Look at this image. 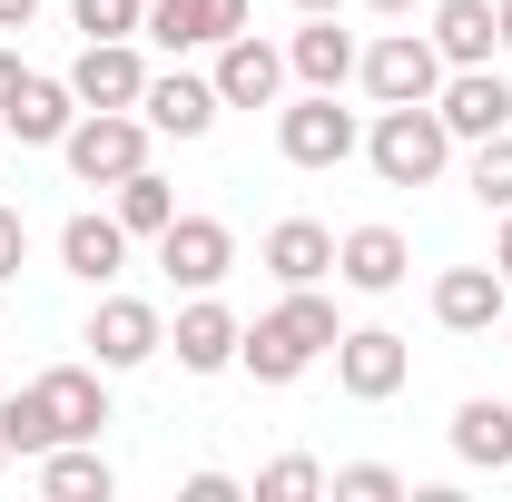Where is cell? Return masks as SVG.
I'll return each mask as SVG.
<instances>
[{
  "label": "cell",
  "instance_id": "cell-4",
  "mask_svg": "<svg viewBox=\"0 0 512 502\" xmlns=\"http://www.w3.org/2000/svg\"><path fill=\"white\" fill-rule=\"evenodd\" d=\"M355 69H365V89H375L384 109H404V99H434V89H444V50H434V40H414V30L375 40Z\"/></svg>",
  "mask_w": 512,
  "mask_h": 502
},
{
  "label": "cell",
  "instance_id": "cell-7",
  "mask_svg": "<svg viewBox=\"0 0 512 502\" xmlns=\"http://www.w3.org/2000/svg\"><path fill=\"white\" fill-rule=\"evenodd\" d=\"M158 266H168L178 286H197V296H207V286L237 266V237H227L217 217H168V237H158Z\"/></svg>",
  "mask_w": 512,
  "mask_h": 502
},
{
  "label": "cell",
  "instance_id": "cell-30",
  "mask_svg": "<svg viewBox=\"0 0 512 502\" xmlns=\"http://www.w3.org/2000/svg\"><path fill=\"white\" fill-rule=\"evenodd\" d=\"M335 493H345V502H404V473H394V463H345Z\"/></svg>",
  "mask_w": 512,
  "mask_h": 502
},
{
  "label": "cell",
  "instance_id": "cell-28",
  "mask_svg": "<svg viewBox=\"0 0 512 502\" xmlns=\"http://www.w3.org/2000/svg\"><path fill=\"white\" fill-rule=\"evenodd\" d=\"M69 10H79L89 40H128V30H148V0H69Z\"/></svg>",
  "mask_w": 512,
  "mask_h": 502
},
{
  "label": "cell",
  "instance_id": "cell-18",
  "mask_svg": "<svg viewBox=\"0 0 512 502\" xmlns=\"http://www.w3.org/2000/svg\"><path fill=\"white\" fill-rule=\"evenodd\" d=\"M404 266H414V256H404V237H394V227H355V237L335 247V276H345V286H365V296L404 286Z\"/></svg>",
  "mask_w": 512,
  "mask_h": 502
},
{
  "label": "cell",
  "instance_id": "cell-25",
  "mask_svg": "<svg viewBox=\"0 0 512 502\" xmlns=\"http://www.w3.org/2000/svg\"><path fill=\"white\" fill-rule=\"evenodd\" d=\"M286 60H296V79H316V89H335V79L355 69V40H345V30H335V10H325L316 30H296V50H286Z\"/></svg>",
  "mask_w": 512,
  "mask_h": 502
},
{
  "label": "cell",
  "instance_id": "cell-34",
  "mask_svg": "<svg viewBox=\"0 0 512 502\" xmlns=\"http://www.w3.org/2000/svg\"><path fill=\"white\" fill-rule=\"evenodd\" d=\"M493 266H503V286H512V207H503V247H493Z\"/></svg>",
  "mask_w": 512,
  "mask_h": 502
},
{
  "label": "cell",
  "instance_id": "cell-32",
  "mask_svg": "<svg viewBox=\"0 0 512 502\" xmlns=\"http://www.w3.org/2000/svg\"><path fill=\"white\" fill-rule=\"evenodd\" d=\"M30 10H40V0H0V30H30Z\"/></svg>",
  "mask_w": 512,
  "mask_h": 502
},
{
  "label": "cell",
  "instance_id": "cell-17",
  "mask_svg": "<svg viewBox=\"0 0 512 502\" xmlns=\"http://www.w3.org/2000/svg\"><path fill=\"white\" fill-rule=\"evenodd\" d=\"M237 335H247L237 315L197 296V306L178 315V335H168V345H178V365H188V375H217V365H237Z\"/></svg>",
  "mask_w": 512,
  "mask_h": 502
},
{
  "label": "cell",
  "instance_id": "cell-9",
  "mask_svg": "<svg viewBox=\"0 0 512 502\" xmlns=\"http://www.w3.org/2000/svg\"><path fill=\"white\" fill-rule=\"evenodd\" d=\"M30 394L50 404V434H60V443H99V424H109V394H99V375H79V365H50Z\"/></svg>",
  "mask_w": 512,
  "mask_h": 502
},
{
  "label": "cell",
  "instance_id": "cell-31",
  "mask_svg": "<svg viewBox=\"0 0 512 502\" xmlns=\"http://www.w3.org/2000/svg\"><path fill=\"white\" fill-rule=\"evenodd\" d=\"M20 256H30V217H20V207H0V286L20 276Z\"/></svg>",
  "mask_w": 512,
  "mask_h": 502
},
{
  "label": "cell",
  "instance_id": "cell-1",
  "mask_svg": "<svg viewBox=\"0 0 512 502\" xmlns=\"http://www.w3.org/2000/svg\"><path fill=\"white\" fill-rule=\"evenodd\" d=\"M325 345H335V306H325L316 286H296L276 315H256L247 335H237V355L256 365V384H296V375L325 355Z\"/></svg>",
  "mask_w": 512,
  "mask_h": 502
},
{
  "label": "cell",
  "instance_id": "cell-35",
  "mask_svg": "<svg viewBox=\"0 0 512 502\" xmlns=\"http://www.w3.org/2000/svg\"><path fill=\"white\" fill-rule=\"evenodd\" d=\"M296 10H306V20H325V10H345V0H296Z\"/></svg>",
  "mask_w": 512,
  "mask_h": 502
},
{
  "label": "cell",
  "instance_id": "cell-29",
  "mask_svg": "<svg viewBox=\"0 0 512 502\" xmlns=\"http://www.w3.org/2000/svg\"><path fill=\"white\" fill-rule=\"evenodd\" d=\"M256 493H266V502H306V493H325V473L306 463V453H286V463H266V473H256Z\"/></svg>",
  "mask_w": 512,
  "mask_h": 502
},
{
  "label": "cell",
  "instance_id": "cell-21",
  "mask_svg": "<svg viewBox=\"0 0 512 502\" xmlns=\"http://www.w3.org/2000/svg\"><path fill=\"white\" fill-rule=\"evenodd\" d=\"M453 453H463V463H483V473H512V404L473 394V404L453 414Z\"/></svg>",
  "mask_w": 512,
  "mask_h": 502
},
{
  "label": "cell",
  "instance_id": "cell-3",
  "mask_svg": "<svg viewBox=\"0 0 512 502\" xmlns=\"http://www.w3.org/2000/svg\"><path fill=\"white\" fill-rule=\"evenodd\" d=\"M60 148H69V178H79V188H119L128 168H148V119H128V109H89Z\"/></svg>",
  "mask_w": 512,
  "mask_h": 502
},
{
  "label": "cell",
  "instance_id": "cell-20",
  "mask_svg": "<svg viewBox=\"0 0 512 502\" xmlns=\"http://www.w3.org/2000/svg\"><path fill=\"white\" fill-rule=\"evenodd\" d=\"M493 40H503L493 0H444V10H434V50H444L453 69H483V60H493Z\"/></svg>",
  "mask_w": 512,
  "mask_h": 502
},
{
  "label": "cell",
  "instance_id": "cell-8",
  "mask_svg": "<svg viewBox=\"0 0 512 502\" xmlns=\"http://www.w3.org/2000/svg\"><path fill=\"white\" fill-rule=\"evenodd\" d=\"M69 89H79V109H138V89H148V69L128 40H89L79 60H69Z\"/></svg>",
  "mask_w": 512,
  "mask_h": 502
},
{
  "label": "cell",
  "instance_id": "cell-13",
  "mask_svg": "<svg viewBox=\"0 0 512 502\" xmlns=\"http://www.w3.org/2000/svg\"><path fill=\"white\" fill-rule=\"evenodd\" d=\"M247 30V0H148V40L197 50V40H237Z\"/></svg>",
  "mask_w": 512,
  "mask_h": 502
},
{
  "label": "cell",
  "instance_id": "cell-36",
  "mask_svg": "<svg viewBox=\"0 0 512 502\" xmlns=\"http://www.w3.org/2000/svg\"><path fill=\"white\" fill-rule=\"evenodd\" d=\"M493 20H503V50H512V0H503V10H493Z\"/></svg>",
  "mask_w": 512,
  "mask_h": 502
},
{
  "label": "cell",
  "instance_id": "cell-15",
  "mask_svg": "<svg viewBox=\"0 0 512 502\" xmlns=\"http://www.w3.org/2000/svg\"><path fill=\"white\" fill-rule=\"evenodd\" d=\"M444 128H453V138H493V128H512V89L493 79V69H453V79H444Z\"/></svg>",
  "mask_w": 512,
  "mask_h": 502
},
{
  "label": "cell",
  "instance_id": "cell-19",
  "mask_svg": "<svg viewBox=\"0 0 512 502\" xmlns=\"http://www.w3.org/2000/svg\"><path fill=\"white\" fill-rule=\"evenodd\" d=\"M60 266L89 276V286H109V276L128 266V227H119V217H69V227H60Z\"/></svg>",
  "mask_w": 512,
  "mask_h": 502
},
{
  "label": "cell",
  "instance_id": "cell-24",
  "mask_svg": "<svg viewBox=\"0 0 512 502\" xmlns=\"http://www.w3.org/2000/svg\"><path fill=\"white\" fill-rule=\"evenodd\" d=\"M168 217H178V188H168L158 168H128L119 178V227L128 237H168Z\"/></svg>",
  "mask_w": 512,
  "mask_h": 502
},
{
  "label": "cell",
  "instance_id": "cell-10",
  "mask_svg": "<svg viewBox=\"0 0 512 502\" xmlns=\"http://www.w3.org/2000/svg\"><path fill=\"white\" fill-rule=\"evenodd\" d=\"M138 109H148L158 138H207L227 99H217V79H148V89H138Z\"/></svg>",
  "mask_w": 512,
  "mask_h": 502
},
{
  "label": "cell",
  "instance_id": "cell-26",
  "mask_svg": "<svg viewBox=\"0 0 512 502\" xmlns=\"http://www.w3.org/2000/svg\"><path fill=\"white\" fill-rule=\"evenodd\" d=\"M473 197H483V207H512V128L473 138Z\"/></svg>",
  "mask_w": 512,
  "mask_h": 502
},
{
  "label": "cell",
  "instance_id": "cell-2",
  "mask_svg": "<svg viewBox=\"0 0 512 502\" xmlns=\"http://www.w3.org/2000/svg\"><path fill=\"white\" fill-rule=\"evenodd\" d=\"M365 158H375L384 188H434V178H444V158H453V128H444V109L404 99V109H384V119H375Z\"/></svg>",
  "mask_w": 512,
  "mask_h": 502
},
{
  "label": "cell",
  "instance_id": "cell-6",
  "mask_svg": "<svg viewBox=\"0 0 512 502\" xmlns=\"http://www.w3.org/2000/svg\"><path fill=\"white\" fill-rule=\"evenodd\" d=\"M276 148H286V168H345L355 158V119L335 109V89H316L306 109L276 119Z\"/></svg>",
  "mask_w": 512,
  "mask_h": 502
},
{
  "label": "cell",
  "instance_id": "cell-16",
  "mask_svg": "<svg viewBox=\"0 0 512 502\" xmlns=\"http://www.w3.org/2000/svg\"><path fill=\"white\" fill-rule=\"evenodd\" d=\"M276 89H286V60H276L266 40L237 30V40H227V60H217V99H227V109H266Z\"/></svg>",
  "mask_w": 512,
  "mask_h": 502
},
{
  "label": "cell",
  "instance_id": "cell-12",
  "mask_svg": "<svg viewBox=\"0 0 512 502\" xmlns=\"http://www.w3.org/2000/svg\"><path fill=\"white\" fill-rule=\"evenodd\" d=\"M89 345H99V365H148L168 345V325H158V306H138V296H109V306L89 315Z\"/></svg>",
  "mask_w": 512,
  "mask_h": 502
},
{
  "label": "cell",
  "instance_id": "cell-23",
  "mask_svg": "<svg viewBox=\"0 0 512 502\" xmlns=\"http://www.w3.org/2000/svg\"><path fill=\"white\" fill-rule=\"evenodd\" d=\"M109 483H119V473H109L89 443H50V453H40V493H60V502H109Z\"/></svg>",
  "mask_w": 512,
  "mask_h": 502
},
{
  "label": "cell",
  "instance_id": "cell-37",
  "mask_svg": "<svg viewBox=\"0 0 512 502\" xmlns=\"http://www.w3.org/2000/svg\"><path fill=\"white\" fill-rule=\"evenodd\" d=\"M375 10H394V20H404V10H414V0H375Z\"/></svg>",
  "mask_w": 512,
  "mask_h": 502
},
{
  "label": "cell",
  "instance_id": "cell-14",
  "mask_svg": "<svg viewBox=\"0 0 512 502\" xmlns=\"http://www.w3.org/2000/svg\"><path fill=\"white\" fill-rule=\"evenodd\" d=\"M434 315H444L453 335H483L493 315H512V286H503V266H453L444 286H434Z\"/></svg>",
  "mask_w": 512,
  "mask_h": 502
},
{
  "label": "cell",
  "instance_id": "cell-22",
  "mask_svg": "<svg viewBox=\"0 0 512 502\" xmlns=\"http://www.w3.org/2000/svg\"><path fill=\"white\" fill-rule=\"evenodd\" d=\"M266 266H276L286 286H316V276H335V237H325L316 217H286V227L266 237Z\"/></svg>",
  "mask_w": 512,
  "mask_h": 502
},
{
  "label": "cell",
  "instance_id": "cell-38",
  "mask_svg": "<svg viewBox=\"0 0 512 502\" xmlns=\"http://www.w3.org/2000/svg\"><path fill=\"white\" fill-rule=\"evenodd\" d=\"M0 463H10V443H0Z\"/></svg>",
  "mask_w": 512,
  "mask_h": 502
},
{
  "label": "cell",
  "instance_id": "cell-11",
  "mask_svg": "<svg viewBox=\"0 0 512 502\" xmlns=\"http://www.w3.org/2000/svg\"><path fill=\"white\" fill-rule=\"evenodd\" d=\"M69 109H79V89H69V79H20L0 119H10V138H20V148H60L69 128H79Z\"/></svg>",
  "mask_w": 512,
  "mask_h": 502
},
{
  "label": "cell",
  "instance_id": "cell-27",
  "mask_svg": "<svg viewBox=\"0 0 512 502\" xmlns=\"http://www.w3.org/2000/svg\"><path fill=\"white\" fill-rule=\"evenodd\" d=\"M0 443H10V453H50V404H40V394H10V404H0Z\"/></svg>",
  "mask_w": 512,
  "mask_h": 502
},
{
  "label": "cell",
  "instance_id": "cell-5",
  "mask_svg": "<svg viewBox=\"0 0 512 502\" xmlns=\"http://www.w3.org/2000/svg\"><path fill=\"white\" fill-rule=\"evenodd\" d=\"M404 375H414L404 335H384V325H355V335H335V384H345L355 404H384Z\"/></svg>",
  "mask_w": 512,
  "mask_h": 502
},
{
  "label": "cell",
  "instance_id": "cell-33",
  "mask_svg": "<svg viewBox=\"0 0 512 502\" xmlns=\"http://www.w3.org/2000/svg\"><path fill=\"white\" fill-rule=\"evenodd\" d=\"M20 79H30V69H20L10 50H0V109H10V89H20Z\"/></svg>",
  "mask_w": 512,
  "mask_h": 502
}]
</instances>
